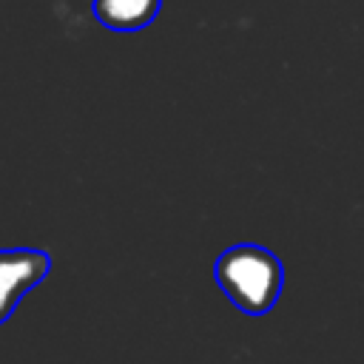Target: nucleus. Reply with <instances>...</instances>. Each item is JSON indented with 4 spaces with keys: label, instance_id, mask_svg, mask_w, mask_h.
Masks as SVG:
<instances>
[{
    "label": "nucleus",
    "instance_id": "3",
    "mask_svg": "<svg viewBox=\"0 0 364 364\" xmlns=\"http://www.w3.org/2000/svg\"><path fill=\"white\" fill-rule=\"evenodd\" d=\"M162 0H94V14L105 28L136 31L154 23Z\"/></svg>",
    "mask_w": 364,
    "mask_h": 364
},
{
    "label": "nucleus",
    "instance_id": "1",
    "mask_svg": "<svg viewBox=\"0 0 364 364\" xmlns=\"http://www.w3.org/2000/svg\"><path fill=\"white\" fill-rule=\"evenodd\" d=\"M222 293L247 316H264L273 310L282 293V262L262 245H233L213 264Z\"/></svg>",
    "mask_w": 364,
    "mask_h": 364
},
{
    "label": "nucleus",
    "instance_id": "2",
    "mask_svg": "<svg viewBox=\"0 0 364 364\" xmlns=\"http://www.w3.org/2000/svg\"><path fill=\"white\" fill-rule=\"evenodd\" d=\"M51 270V256L34 247L0 250V324L14 313L20 299Z\"/></svg>",
    "mask_w": 364,
    "mask_h": 364
}]
</instances>
